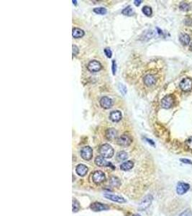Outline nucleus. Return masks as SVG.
<instances>
[{
  "label": "nucleus",
  "mask_w": 192,
  "mask_h": 216,
  "mask_svg": "<svg viewBox=\"0 0 192 216\" xmlns=\"http://www.w3.org/2000/svg\"><path fill=\"white\" fill-rule=\"evenodd\" d=\"M99 153L105 158H112L114 155V149L111 145L106 144L99 148Z\"/></svg>",
  "instance_id": "f257e3e1"
},
{
  "label": "nucleus",
  "mask_w": 192,
  "mask_h": 216,
  "mask_svg": "<svg viewBox=\"0 0 192 216\" xmlns=\"http://www.w3.org/2000/svg\"><path fill=\"white\" fill-rule=\"evenodd\" d=\"M132 138H131V136L129 135H126V134H124V135L120 136V137L117 138V143L118 145L124 147L129 146V145L132 144Z\"/></svg>",
  "instance_id": "f03ea898"
},
{
  "label": "nucleus",
  "mask_w": 192,
  "mask_h": 216,
  "mask_svg": "<svg viewBox=\"0 0 192 216\" xmlns=\"http://www.w3.org/2000/svg\"><path fill=\"white\" fill-rule=\"evenodd\" d=\"M174 97L173 95H165L162 100H161V106L165 109H169L173 106L174 104Z\"/></svg>",
  "instance_id": "7ed1b4c3"
},
{
  "label": "nucleus",
  "mask_w": 192,
  "mask_h": 216,
  "mask_svg": "<svg viewBox=\"0 0 192 216\" xmlns=\"http://www.w3.org/2000/svg\"><path fill=\"white\" fill-rule=\"evenodd\" d=\"M153 201V197L151 195H147L143 198L142 201L140 202V205H139L138 209L141 211L146 210L147 208H148L150 205H151Z\"/></svg>",
  "instance_id": "20e7f679"
},
{
  "label": "nucleus",
  "mask_w": 192,
  "mask_h": 216,
  "mask_svg": "<svg viewBox=\"0 0 192 216\" xmlns=\"http://www.w3.org/2000/svg\"><path fill=\"white\" fill-rule=\"evenodd\" d=\"M81 156L84 160L89 161L93 156V151L90 146H84L81 150Z\"/></svg>",
  "instance_id": "39448f33"
},
{
  "label": "nucleus",
  "mask_w": 192,
  "mask_h": 216,
  "mask_svg": "<svg viewBox=\"0 0 192 216\" xmlns=\"http://www.w3.org/2000/svg\"><path fill=\"white\" fill-rule=\"evenodd\" d=\"M189 189H190V185L189 184L180 182L178 183L177 186H176V192L178 193V195H183L185 193H186Z\"/></svg>",
  "instance_id": "423d86ee"
},
{
  "label": "nucleus",
  "mask_w": 192,
  "mask_h": 216,
  "mask_svg": "<svg viewBox=\"0 0 192 216\" xmlns=\"http://www.w3.org/2000/svg\"><path fill=\"white\" fill-rule=\"evenodd\" d=\"M180 88L184 92H189L192 89V80L189 78H184L180 82Z\"/></svg>",
  "instance_id": "0eeeda50"
},
{
  "label": "nucleus",
  "mask_w": 192,
  "mask_h": 216,
  "mask_svg": "<svg viewBox=\"0 0 192 216\" xmlns=\"http://www.w3.org/2000/svg\"><path fill=\"white\" fill-rule=\"evenodd\" d=\"M92 180L96 184H99L105 180V175L102 171H96L92 175Z\"/></svg>",
  "instance_id": "6e6552de"
},
{
  "label": "nucleus",
  "mask_w": 192,
  "mask_h": 216,
  "mask_svg": "<svg viewBox=\"0 0 192 216\" xmlns=\"http://www.w3.org/2000/svg\"><path fill=\"white\" fill-rule=\"evenodd\" d=\"M87 68L90 71L97 72V71H100V70L101 69V68H102V67H101V64L98 61L93 60V61H90V62L89 63Z\"/></svg>",
  "instance_id": "1a4fd4ad"
},
{
  "label": "nucleus",
  "mask_w": 192,
  "mask_h": 216,
  "mask_svg": "<svg viewBox=\"0 0 192 216\" xmlns=\"http://www.w3.org/2000/svg\"><path fill=\"white\" fill-rule=\"evenodd\" d=\"M90 208L94 211V212H100V211L107 210L109 208L107 205H104L98 202H95L90 205Z\"/></svg>",
  "instance_id": "9d476101"
},
{
  "label": "nucleus",
  "mask_w": 192,
  "mask_h": 216,
  "mask_svg": "<svg viewBox=\"0 0 192 216\" xmlns=\"http://www.w3.org/2000/svg\"><path fill=\"white\" fill-rule=\"evenodd\" d=\"M104 197L107 198V199H109L112 201L119 202V203H124V202H126V200L125 198H123L122 197H120V196L118 195H112V194L110 193H106L104 195Z\"/></svg>",
  "instance_id": "9b49d317"
},
{
  "label": "nucleus",
  "mask_w": 192,
  "mask_h": 216,
  "mask_svg": "<svg viewBox=\"0 0 192 216\" xmlns=\"http://www.w3.org/2000/svg\"><path fill=\"white\" fill-rule=\"evenodd\" d=\"M105 137L107 140H113L117 137V131L114 128H109L106 131Z\"/></svg>",
  "instance_id": "f8f14e48"
},
{
  "label": "nucleus",
  "mask_w": 192,
  "mask_h": 216,
  "mask_svg": "<svg viewBox=\"0 0 192 216\" xmlns=\"http://www.w3.org/2000/svg\"><path fill=\"white\" fill-rule=\"evenodd\" d=\"M100 105L105 109H109L112 105V100L108 97H103L100 100Z\"/></svg>",
  "instance_id": "ddd939ff"
},
{
  "label": "nucleus",
  "mask_w": 192,
  "mask_h": 216,
  "mask_svg": "<svg viewBox=\"0 0 192 216\" xmlns=\"http://www.w3.org/2000/svg\"><path fill=\"white\" fill-rule=\"evenodd\" d=\"M143 81H144V84L147 87H151V86H153L156 84V77L152 74H147L144 77L143 79Z\"/></svg>",
  "instance_id": "4468645a"
},
{
  "label": "nucleus",
  "mask_w": 192,
  "mask_h": 216,
  "mask_svg": "<svg viewBox=\"0 0 192 216\" xmlns=\"http://www.w3.org/2000/svg\"><path fill=\"white\" fill-rule=\"evenodd\" d=\"M94 162H95V164L99 166H109L112 164L111 163L107 162V161L105 159V158L101 156H96Z\"/></svg>",
  "instance_id": "2eb2a0df"
},
{
  "label": "nucleus",
  "mask_w": 192,
  "mask_h": 216,
  "mask_svg": "<svg viewBox=\"0 0 192 216\" xmlns=\"http://www.w3.org/2000/svg\"><path fill=\"white\" fill-rule=\"evenodd\" d=\"M109 118L113 122H119L122 119V113L119 110H114L110 113Z\"/></svg>",
  "instance_id": "dca6fc26"
},
{
  "label": "nucleus",
  "mask_w": 192,
  "mask_h": 216,
  "mask_svg": "<svg viewBox=\"0 0 192 216\" xmlns=\"http://www.w3.org/2000/svg\"><path fill=\"white\" fill-rule=\"evenodd\" d=\"M76 171L77 175L81 176V177H84V176L87 174L88 168L87 166L83 164H79L76 168Z\"/></svg>",
  "instance_id": "f3484780"
},
{
  "label": "nucleus",
  "mask_w": 192,
  "mask_h": 216,
  "mask_svg": "<svg viewBox=\"0 0 192 216\" xmlns=\"http://www.w3.org/2000/svg\"><path fill=\"white\" fill-rule=\"evenodd\" d=\"M179 41L184 45H187L190 43V36L186 33H182L179 36Z\"/></svg>",
  "instance_id": "a211bd4d"
},
{
  "label": "nucleus",
  "mask_w": 192,
  "mask_h": 216,
  "mask_svg": "<svg viewBox=\"0 0 192 216\" xmlns=\"http://www.w3.org/2000/svg\"><path fill=\"white\" fill-rule=\"evenodd\" d=\"M134 166V163L132 162V161H127V162H125L123 163V164H121L120 169L122 171H128L130 169H131L133 168Z\"/></svg>",
  "instance_id": "6ab92c4d"
},
{
  "label": "nucleus",
  "mask_w": 192,
  "mask_h": 216,
  "mask_svg": "<svg viewBox=\"0 0 192 216\" xmlns=\"http://www.w3.org/2000/svg\"><path fill=\"white\" fill-rule=\"evenodd\" d=\"M72 36L75 38H80V37H82L84 36V32L80 28H74L72 31Z\"/></svg>",
  "instance_id": "aec40b11"
},
{
  "label": "nucleus",
  "mask_w": 192,
  "mask_h": 216,
  "mask_svg": "<svg viewBox=\"0 0 192 216\" xmlns=\"http://www.w3.org/2000/svg\"><path fill=\"white\" fill-rule=\"evenodd\" d=\"M128 157V155L126 152L124 151H121L120 152H118L117 154V158L118 161H125L126 160Z\"/></svg>",
  "instance_id": "412c9836"
},
{
  "label": "nucleus",
  "mask_w": 192,
  "mask_h": 216,
  "mask_svg": "<svg viewBox=\"0 0 192 216\" xmlns=\"http://www.w3.org/2000/svg\"><path fill=\"white\" fill-rule=\"evenodd\" d=\"M179 8L181 10L184 11V12H187V11L190 10L191 5L189 3H186V2H181Z\"/></svg>",
  "instance_id": "4be33fe9"
},
{
  "label": "nucleus",
  "mask_w": 192,
  "mask_h": 216,
  "mask_svg": "<svg viewBox=\"0 0 192 216\" xmlns=\"http://www.w3.org/2000/svg\"><path fill=\"white\" fill-rule=\"evenodd\" d=\"M122 13L124 15H126V16H132L133 15V10H132V7L130 6H127L126 8H125L124 10L122 11Z\"/></svg>",
  "instance_id": "5701e85b"
},
{
  "label": "nucleus",
  "mask_w": 192,
  "mask_h": 216,
  "mask_svg": "<svg viewBox=\"0 0 192 216\" xmlns=\"http://www.w3.org/2000/svg\"><path fill=\"white\" fill-rule=\"evenodd\" d=\"M143 12L144 13V15H146L147 17L151 16L152 13H153V11H152V9L148 6H145L143 8Z\"/></svg>",
  "instance_id": "b1692460"
},
{
  "label": "nucleus",
  "mask_w": 192,
  "mask_h": 216,
  "mask_svg": "<svg viewBox=\"0 0 192 216\" xmlns=\"http://www.w3.org/2000/svg\"><path fill=\"white\" fill-rule=\"evenodd\" d=\"M110 184L114 187H119L120 185V181L118 178L112 177L110 179Z\"/></svg>",
  "instance_id": "393cba45"
},
{
  "label": "nucleus",
  "mask_w": 192,
  "mask_h": 216,
  "mask_svg": "<svg viewBox=\"0 0 192 216\" xmlns=\"http://www.w3.org/2000/svg\"><path fill=\"white\" fill-rule=\"evenodd\" d=\"M72 206H73V212L74 213L78 212V211L79 210V209H80V205H79V202L75 199L73 200V205Z\"/></svg>",
  "instance_id": "a878e982"
},
{
  "label": "nucleus",
  "mask_w": 192,
  "mask_h": 216,
  "mask_svg": "<svg viewBox=\"0 0 192 216\" xmlns=\"http://www.w3.org/2000/svg\"><path fill=\"white\" fill-rule=\"evenodd\" d=\"M94 12L98 15H105L107 13V9L104 7H97L94 9Z\"/></svg>",
  "instance_id": "bb28decb"
},
{
  "label": "nucleus",
  "mask_w": 192,
  "mask_h": 216,
  "mask_svg": "<svg viewBox=\"0 0 192 216\" xmlns=\"http://www.w3.org/2000/svg\"><path fill=\"white\" fill-rule=\"evenodd\" d=\"M186 146L187 149L192 151V137L189 138L186 141Z\"/></svg>",
  "instance_id": "cd10ccee"
},
{
  "label": "nucleus",
  "mask_w": 192,
  "mask_h": 216,
  "mask_svg": "<svg viewBox=\"0 0 192 216\" xmlns=\"http://www.w3.org/2000/svg\"><path fill=\"white\" fill-rule=\"evenodd\" d=\"M184 23L186 24V25L189 26V27H191L192 26V17H187L184 20Z\"/></svg>",
  "instance_id": "c85d7f7f"
},
{
  "label": "nucleus",
  "mask_w": 192,
  "mask_h": 216,
  "mask_svg": "<svg viewBox=\"0 0 192 216\" xmlns=\"http://www.w3.org/2000/svg\"><path fill=\"white\" fill-rule=\"evenodd\" d=\"M105 54L106 56H107L108 58H111L112 57V50H110V48H106L105 49Z\"/></svg>",
  "instance_id": "c756f323"
},
{
  "label": "nucleus",
  "mask_w": 192,
  "mask_h": 216,
  "mask_svg": "<svg viewBox=\"0 0 192 216\" xmlns=\"http://www.w3.org/2000/svg\"><path fill=\"white\" fill-rule=\"evenodd\" d=\"M73 49H72V51H73V55L74 56H77V55L79 54V48L77 47L76 45H73Z\"/></svg>",
  "instance_id": "7c9ffc66"
},
{
  "label": "nucleus",
  "mask_w": 192,
  "mask_h": 216,
  "mask_svg": "<svg viewBox=\"0 0 192 216\" xmlns=\"http://www.w3.org/2000/svg\"><path fill=\"white\" fill-rule=\"evenodd\" d=\"M179 216H191V213L189 209H187V210H184V212L181 213Z\"/></svg>",
  "instance_id": "2f4dec72"
},
{
  "label": "nucleus",
  "mask_w": 192,
  "mask_h": 216,
  "mask_svg": "<svg viewBox=\"0 0 192 216\" xmlns=\"http://www.w3.org/2000/svg\"><path fill=\"white\" fill-rule=\"evenodd\" d=\"M180 161L182 163H184V164L192 165V161L190 159H188V158H181Z\"/></svg>",
  "instance_id": "473e14b6"
},
{
  "label": "nucleus",
  "mask_w": 192,
  "mask_h": 216,
  "mask_svg": "<svg viewBox=\"0 0 192 216\" xmlns=\"http://www.w3.org/2000/svg\"><path fill=\"white\" fill-rule=\"evenodd\" d=\"M117 71V65H116V61H112V73L114 75L116 74Z\"/></svg>",
  "instance_id": "72a5a7b5"
},
{
  "label": "nucleus",
  "mask_w": 192,
  "mask_h": 216,
  "mask_svg": "<svg viewBox=\"0 0 192 216\" xmlns=\"http://www.w3.org/2000/svg\"><path fill=\"white\" fill-rule=\"evenodd\" d=\"M122 88H121L120 87V91L122 92L123 94H125V93H126V92H127V89H126V87H125V86H124L123 84H122Z\"/></svg>",
  "instance_id": "f704fd0d"
},
{
  "label": "nucleus",
  "mask_w": 192,
  "mask_h": 216,
  "mask_svg": "<svg viewBox=\"0 0 192 216\" xmlns=\"http://www.w3.org/2000/svg\"><path fill=\"white\" fill-rule=\"evenodd\" d=\"M143 1H140V0H135V1H134V5L135 6H139L140 4H141V2H142Z\"/></svg>",
  "instance_id": "c9c22d12"
},
{
  "label": "nucleus",
  "mask_w": 192,
  "mask_h": 216,
  "mask_svg": "<svg viewBox=\"0 0 192 216\" xmlns=\"http://www.w3.org/2000/svg\"><path fill=\"white\" fill-rule=\"evenodd\" d=\"M146 140H147V142H148L149 144H152L153 145H155V144H154V142H153L152 140H149V139H146Z\"/></svg>",
  "instance_id": "e433bc0d"
},
{
  "label": "nucleus",
  "mask_w": 192,
  "mask_h": 216,
  "mask_svg": "<svg viewBox=\"0 0 192 216\" xmlns=\"http://www.w3.org/2000/svg\"><path fill=\"white\" fill-rule=\"evenodd\" d=\"M73 2H74V4H76V3H77V2H76V1H74H74H73Z\"/></svg>",
  "instance_id": "4c0bfd02"
},
{
  "label": "nucleus",
  "mask_w": 192,
  "mask_h": 216,
  "mask_svg": "<svg viewBox=\"0 0 192 216\" xmlns=\"http://www.w3.org/2000/svg\"><path fill=\"white\" fill-rule=\"evenodd\" d=\"M133 216H140V215H134Z\"/></svg>",
  "instance_id": "58836bf2"
}]
</instances>
